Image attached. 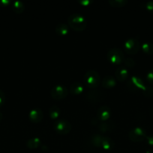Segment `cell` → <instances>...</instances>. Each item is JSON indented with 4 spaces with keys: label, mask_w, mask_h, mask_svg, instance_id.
<instances>
[{
    "label": "cell",
    "mask_w": 153,
    "mask_h": 153,
    "mask_svg": "<svg viewBox=\"0 0 153 153\" xmlns=\"http://www.w3.org/2000/svg\"><path fill=\"white\" fill-rule=\"evenodd\" d=\"M68 23L73 30L76 31H82L87 26L86 19L83 15L79 13H74L68 18Z\"/></svg>",
    "instance_id": "obj_1"
},
{
    "label": "cell",
    "mask_w": 153,
    "mask_h": 153,
    "mask_svg": "<svg viewBox=\"0 0 153 153\" xmlns=\"http://www.w3.org/2000/svg\"><path fill=\"white\" fill-rule=\"evenodd\" d=\"M84 83L88 88L94 89L100 84V76L97 71L94 70H88L84 75Z\"/></svg>",
    "instance_id": "obj_2"
},
{
    "label": "cell",
    "mask_w": 153,
    "mask_h": 153,
    "mask_svg": "<svg viewBox=\"0 0 153 153\" xmlns=\"http://www.w3.org/2000/svg\"><path fill=\"white\" fill-rule=\"evenodd\" d=\"M107 59L111 64L118 65L124 60V55L122 51L118 48H112L106 54Z\"/></svg>",
    "instance_id": "obj_3"
},
{
    "label": "cell",
    "mask_w": 153,
    "mask_h": 153,
    "mask_svg": "<svg viewBox=\"0 0 153 153\" xmlns=\"http://www.w3.org/2000/svg\"><path fill=\"white\" fill-rule=\"evenodd\" d=\"M53 128L60 134H66L71 130V124L65 119H57L53 123Z\"/></svg>",
    "instance_id": "obj_4"
},
{
    "label": "cell",
    "mask_w": 153,
    "mask_h": 153,
    "mask_svg": "<svg viewBox=\"0 0 153 153\" xmlns=\"http://www.w3.org/2000/svg\"><path fill=\"white\" fill-rule=\"evenodd\" d=\"M68 94V90L64 85L62 84H57L54 85L50 91V95L54 100H60L65 98Z\"/></svg>",
    "instance_id": "obj_5"
},
{
    "label": "cell",
    "mask_w": 153,
    "mask_h": 153,
    "mask_svg": "<svg viewBox=\"0 0 153 153\" xmlns=\"http://www.w3.org/2000/svg\"><path fill=\"white\" fill-rule=\"evenodd\" d=\"M124 51L126 53L130 55H134L138 52L140 48V43L139 40L136 38H128L124 41Z\"/></svg>",
    "instance_id": "obj_6"
},
{
    "label": "cell",
    "mask_w": 153,
    "mask_h": 153,
    "mask_svg": "<svg viewBox=\"0 0 153 153\" xmlns=\"http://www.w3.org/2000/svg\"><path fill=\"white\" fill-rule=\"evenodd\" d=\"M147 136L146 131L142 127H134L128 132V137L134 142H140L143 140Z\"/></svg>",
    "instance_id": "obj_7"
},
{
    "label": "cell",
    "mask_w": 153,
    "mask_h": 153,
    "mask_svg": "<svg viewBox=\"0 0 153 153\" xmlns=\"http://www.w3.org/2000/svg\"><path fill=\"white\" fill-rule=\"evenodd\" d=\"M145 85L146 84L144 83L143 81L136 76H132L127 84L128 87L133 91L142 90Z\"/></svg>",
    "instance_id": "obj_8"
},
{
    "label": "cell",
    "mask_w": 153,
    "mask_h": 153,
    "mask_svg": "<svg viewBox=\"0 0 153 153\" xmlns=\"http://www.w3.org/2000/svg\"><path fill=\"white\" fill-rule=\"evenodd\" d=\"M96 115H97L98 120H100L101 122H103V121H107L111 117L110 108L106 105L100 106L97 110Z\"/></svg>",
    "instance_id": "obj_9"
},
{
    "label": "cell",
    "mask_w": 153,
    "mask_h": 153,
    "mask_svg": "<svg viewBox=\"0 0 153 153\" xmlns=\"http://www.w3.org/2000/svg\"><path fill=\"white\" fill-rule=\"evenodd\" d=\"M28 118L33 123L40 122L44 118V114L41 109L38 108H34L32 110H30L29 113H28Z\"/></svg>",
    "instance_id": "obj_10"
},
{
    "label": "cell",
    "mask_w": 153,
    "mask_h": 153,
    "mask_svg": "<svg viewBox=\"0 0 153 153\" xmlns=\"http://www.w3.org/2000/svg\"><path fill=\"white\" fill-rule=\"evenodd\" d=\"M86 97L88 100L94 102H98V101L101 100L102 97H104V94L102 92L98 91V90H90L86 94Z\"/></svg>",
    "instance_id": "obj_11"
},
{
    "label": "cell",
    "mask_w": 153,
    "mask_h": 153,
    "mask_svg": "<svg viewBox=\"0 0 153 153\" xmlns=\"http://www.w3.org/2000/svg\"><path fill=\"white\" fill-rule=\"evenodd\" d=\"M115 76L119 82H124L128 77V70L124 67H118L115 72Z\"/></svg>",
    "instance_id": "obj_12"
},
{
    "label": "cell",
    "mask_w": 153,
    "mask_h": 153,
    "mask_svg": "<svg viewBox=\"0 0 153 153\" xmlns=\"http://www.w3.org/2000/svg\"><path fill=\"white\" fill-rule=\"evenodd\" d=\"M101 85L105 88H112L116 85V80L112 76H106L100 82Z\"/></svg>",
    "instance_id": "obj_13"
},
{
    "label": "cell",
    "mask_w": 153,
    "mask_h": 153,
    "mask_svg": "<svg viewBox=\"0 0 153 153\" xmlns=\"http://www.w3.org/2000/svg\"><path fill=\"white\" fill-rule=\"evenodd\" d=\"M83 90V85L80 82H74L70 86V92L73 95H80V94H82Z\"/></svg>",
    "instance_id": "obj_14"
},
{
    "label": "cell",
    "mask_w": 153,
    "mask_h": 153,
    "mask_svg": "<svg viewBox=\"0 0 153 153\" xmlns=\"http://www.w3.org/2000/svg\"><path fill=\"white\" fill-rule=\"evenodd\" d=\"M69 28L67 24L59 22L56 26V33L59 36H65L68 33Z\"/></svg>",
    "instance_id": "obj_15"
},
{
    "label": "cell",
    "mask_w": 153,
    "mask_h": 153,
    "mask_svg": "<svg viewBox=\"0 0 153 153\" xmlns=\"http://www.w3.org/2000/svg\"><path fill=\"white\" fill-rule=\"evenodd\" d=\"M115 126L112 122H110V121H103V122L100 123L98 125V128L102 132H106V131H110L112 130L113 127Z\"/></svg>",
    "instance_id": "obj_16"
},
{
    "label": "cell",
    "mask_w": 153,
    "mask_h": 153,
    "mask_svg": "<svg viewBox=\"0 0 153 153\" xmlns=\"http://www.w3.org/2000/svg\"><path fill=\"white\" fill-rule=\"evenodd\" d=\"M114 146V141L109 137H106V136H104L103 140L101 142V146L100 148H102L103 149L105 150H110L113 148Z\"/></svg>",
    "instance_id": "obj_17"
},
{
    "label": "cell",
    "mask_w": 153,
    "mask_h": 153,
    "mask_svg": "<svg viewBox=\"0 0 153 153\" xmlns=\"http://www.w3.org/2000/svg\"><path fill=\"white\" fill-rule=\"evenodd\" d=\"M41 144V141H40L39 137H32V138L28 139L26 141V146L31 149H37Z\"/></svg>",
    "instance_id": "obj_18"
},
{
    "label": "cell",
    "mask_w": 153,
    "mask_h": 153,
    "mask_svg": "<svg viewBox=\"0 0 153 153\" xmlns=\"http://www.w3.org/2000/svg\"><path fill=\"white\" fill-rule=\"evenodd\" d=\"M11 7L14 11L16 13H22L24 10H25V4H24V3L22 1H19V0L13 1L11 3Z\"/></svg>",
    "instance_id": "obj_19"
},
{
    "label": "cell",
    "mask_w": 153,
    "mask_h": 153,
    "mask_svg": "<svg viewBox=\"0 0 153 153\" xmlns=\"http://www.w3.org/2000/svg\"><path fill=\"white\" fill-rule=\"evenodd\" d=\"M60 114V108L57 105H52L49 109L50 117L52 120H57Z\"/></svg>",
    "instance_id": "obj_20"
},
{
    "label": "cell",
    "mask_w": 153,
    "mask_h": 153,
    "mask_svg": "<svg viewBox=\"0 0 153 153\" xmlns=\"http://www.w3.org/2000/svg\"><path fill=\"white\" fill-rule=\"evenodd\" d=\"M104 135L100 134H94L91 137V142L94 146L96 147H100L101 146V142L103 140Z\"/></svg>",
    "instance_id": "obj_21"
},
{
    "label": "cell",
    "mask_w": 153,
    "mask_h": 153,
    "mask_svg": "<svg viewBox=\"0 0 153 153\" xmlns=\"http://www.w3.org/2000/svg\"><path fill=\"white\" fill-rule=\"evenodd\" d=\"M141 49L147 55H153V44L150 42H143L141 45Z\"/></svg>",
    "instance_id": "obj_22"
},
{
    "label": "cell",
    "mask_w": 153,
    "mask_h": 153,
    "mask_svg": "<svg viewBox=\"0 0 153 153\" xmlns=\"http://www.w3.org/2000/svg\"><path fill=\"white\" fill-rule=\"evenodd\" d=\"M108 2L112 7H123L128 4V0H109Z\"/></svg>",
    "instance_id": "obj_23"
},
{
    "label": "cell",
    "mask_w": 153,
    "mask_h": 153,
    "mask_svg": "<svg viewBox=\"0 0 153 153\" xmlns=\"http://www.w3.org/2000/svg\"><path fill=\"white\" fill-rule=\"evenodd\" d=\"M141 91L146 97H152L153 96V88L149 85H145V86Z\"/></svg>",
    "instance_id": "obj_24"
},
{
    "label": "cell",
    "mask_w": 153,
    "mask_h": 153,
    "mask_svg": "<svg viewBox=\"0 0 153 153\" xmlns=\"http://www.w3.org/2000/svg\"><path fill=\"white\" fill-rule=\"evenodd\" d=\"M146 80L150 85H153V69H151L150 70H148L146 73Z\"/></svg>",
    "instance_id": "obj_25"
},
{
    "label": "cell",
    "mask_w": 153,
    "mask_h": 153,
    "mask_svg": "<svg viewBox=\"0 0 153 153\" xmlns=\"http://www.w3.org/2000/svg\"><path fill=\"white\" fill-rule=\"evenodd\" d=\"M124 64L126 65V67H134L135 65V61H134L133 58H128L124 60Z\"/></svg>",
    "instance_id": "obj_26"
},
{
    "label": "cell",
    "mask_w": 153,
    "mask_h": 153,
    "mask_svg": "<svg viewBox=\"0 0 153 153\" xmlns=\"http://www.w3.org/2000/svg\"><path fill=\"white\" fill-rule=\"evenodd\" d=\"M145 8L150 13H153V0L148 1L145 3Z\"/></svg>",
    "instance_id": "obj_27"
},
{
    "label": "cell",
    "mask_w": 153,
    "mask_h": 153,
    "mask_svg": "<svg viewBox=\"0 0 153 153\" xmlns=\"http://www.w3.org/2000/svg\"><path fill=\"white\" fill-rule=\"evenodd\" d=\"M4 102H5V94L2 91L0 90V107L4 105Z\"/></svg>",
    "instance_id": "obj_28"
},
{
    "label": "cell",
    "mask_w": 153,
    "mask_h": 153,
    "mask_svg": "<svg viewBox=\"0 0 153 153\" xmlns=\"http://www.w3.org/2000/svg\"><path fill=\"white\" fill-rule=\"evenodd\" d=\"M78 2L82 6H89L92 3V0H78Z\"/></svg>",
    "instance_id": "obj_29"
},
{
    "label": "cell",
    "mask_w": 153,
    "mask_h": 153,
    "mask_svg": "<svg viewBox=\"0 0 153 153\" xmlns=\"http://www.w3.org/2000/svg\"><path fill=\"white\" fill-rule=\"evenodd\" d=\"M10 0H0V6L2 7H7V6L11 4Z\"/></svg>",
    "instance_id": "obj_30"
},
{
    "label": "cell",
    "mask_w": 153,
    "mask_h": 153,
    "mask_svg": "<svg viewBox=\"0 0 153 153\" xmlns=\"http://www.w3.org/2000/svg\"><path fill=\"white\" fill-rule=\"evenodd\" d=\"M145 139L147 143H148V144L153 146V135H147Z\"/></svg>",
    "instance_id": "obj_31"
},
{
    "label": "cell",
    "mask_w": 153,
    "mask_h": 153,
    "mask_svg": "<svg viewBox=\"0 0 153 153\" xmlns=\"http://www.w3.org/2000/svg\"><path fill=\"white\" fill-rule=\"evenodd\" d=\"M2 117H3L2 113V111H0V122H1L2 120Z\"/></svg>",
    "instance_id": "obj_32"
}]
</instances>
